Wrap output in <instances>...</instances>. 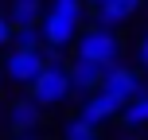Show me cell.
<instances>
[{
    "instance_id": "6da1fadb",
    "label": "cell",
    "mask_w": 148,
    "mask_h": 140,
    "mask_svg": "<svg viewBox=\"0 0 148 140\" xmlns=\"http://www.w3.org/2000/svg\"><path fill=\"white\" fill-rule=\"evenodd\" d=\"M82 16H86V0H47V12H43V47L55 55H62L70 43H78L82 27Z\"/></svg>"
},
{
    "instance_id": "7a4b0ae2",
    "label": "cell",
    "mask_w": 148,
    "mask_h": 140,
    "mask_svg": "<svg viewBox=\"0 0 148 140\" xmlns=\"http://www.w3.org/2000/svg\"><path fill=\"white\" fill-rule=\"evenodd\" d=\"M121 55H125V39H121L113 27H101V23L86 27L78 35V43H74V59L97 62V66H105V70L121 66Z\"/></svg>"
},
{
    "instance_id": "3957f363",
    "label": "cell",
    "mask_w": 148,
    "mask_h": 140,
    "mask_svg": "<svg viewBox=\"0 0 148 140\" xmlns=\"http://www.w3.org/2000/svg\"><path fill=\"white\" fill-rule=\"evenodd\" d=\"M27 97L35 105H47V109H55V105H62L66 97H74V82H70V62H62L59 55H55L51 62H47V70L35 78V86L27 89Z\"/></svg>"
},
{
    "instance_id": "277c9868",
    "label": "cell",
    "mask_w": 148,
    "mask_h": 140,
    "mask_svg": "<svg viewBox=\"0 0 148 140\" xmlns=\"http://www.w3.org/2000/svg\"><path fill=\"white\" fill-rule=\"evenodd\" d=\"M47 55L43 51H20V47H12V55L4 59V74H8V82H16V86H35V78L47 70Z\"/></svg>"
},
{
    "instance_id": "5b68a950",
    "label": "cell",
    "mask_w": 148,
    "mask_h": 140,
    "mask_svg": "<svg viewBox=\"0 0 148 140\" xmlns=\"http://www.w3.org/2000/svg\"><path fill=\"white\" fill-rule=\"evenodd\" d=\"M43 105H35L31 97H12L4 105V125L12 128V136H31L39 125H43Z\"/></svg>"
},
{
    "instance_id": "8992f818",
    "label": "cell",
    "mask_w": 148,
    "mask_h": 140,
    "mask_svg": "<svg viewBox=\"0 0 148 140\" xmlns=\"http://www.w3.org/2000/svg\"><path fill=\"white\" fill-rule=\"evenodd\" d=\"M101 89L105 94H113L121 105L125 101H133V97H140L144 94V82H140V66H109L105 70V82H101Z\"/></svg>"
},
{
    "instance_id": "52a82bcc",
    "label": "cell",
    "mask_w": 148,
    "mask_h": 140,
    "mask_svg": "<svg viewBox=\"0 0 148 140\" xmlns=\"http://www.w3.org/2000/svg\"><path fill=\"white\" fill-rule=\"evenodd\" d=\"M121 109H125V105H121V101H117L113 94H105V89H97V94H90L86 101H82L78 117H86L90 125H97V128H101L105 121H117V117H121Z\"/></svg>"
},
{
    "instance_id": "ba28073f",
    "label": "cell",
    "mask_w": 148,
    "mask_h": 140,
    "mask_svg": "<svg viewBox=\"0 0 148 140\" xmlns=\"http://www.w3.org/2000/svg\"><path fill=\"white\" fill-rule=\"evenodd\" d=\"M140 8H144V0H101V4L94 8V20L101 23V27H113V31H117L121 23H129Z\"/></svg>"
},
{
    "instance_id": "9c48e42d",
    "label": "cell",
    "mask_w": 148,
    "mask_h": 140,
    "mask_svg": "<svg viewBox=\"0 0 148 140\" xmlns=\"http://www.w3.org/2000/svg\"><path fill=\"white\" fill-rule=\"evenodd\" d=\"M70 82H74V94L86 101L90 94H97L105 82V66H97V62H86V59H74L70 62Z\"/></svg>"
},
{
    "instance_id": "30bf717a",
    "label": "cell",
    "mask_w": 148,
    "mask_h": 140,
    "mask_svg": "<svg viewBox=\"0 0 148 140\" xmlns=\"http://www.w3.org/2000/svg\"><path fill=\"white\" fill-rule=\"evenodd\" d=\"M47 12V0H12L8 4V20L16 27H39Z\"/></svg>"
},
{
    "instance_id": "8fae6325",
    "label": "cell",
    "mask_w": 148,
    "mask_h": 140,
    "mask_svg": "<svg viewBox=\"0 0 148 140\" xmlns=\"http://www.w3.org/2000/svg\"><path fill=\"white\" fill-rule=\"evenodd\" d=\"M121 125L129 128V132H140V128H148V89L140 97H133V101H125V109H121Z\"/></svg>"
},
{
    "instance_id": "7c38bea8",
    "label": "cell",
    "mask_w": 148,
    "mask_h": 140,
    "mask_svg": "<svg viewBox=\"0 0 148 140\" xmlns=\"http://www.w3.org/2000/svg\"><path fill=\"white\" fill-rule=\"evenodd\" d=\"M97 125H90L86 117H70L66 125H62V140H97Z\"/></svg>"
},
{
    "instance_id": "4fadbf2b",
    "label": "cell",
    "mask_w": 148,
    "mask_h": 140,
    "mask_svg": "<svg viewBox=\"0 0 148 140\" xmlns=\"http://www.w3.org/2000/svg\"><path fill=\"white\" fill-rule=\"evenodd\" d=\"M133 55H136V66L148 70V27L136 35V43H133Z\"/></svg>"
},
{
    "instance_id": "5bb4252c",
    "label": "cell",
    "mask_w": 148,
    "mask_h": 140,
    "mask_svg": "<svg viewBox=\"0 0 148 140\" xmlns=\"http://www.w3.org/2000/svg\"><path fill=\"white\" fill-rule=\"evenodd\" d=\"M16 43V23L8 20V12H0V51Z\"/></svg>"
},
{
    "instance_id": "9a60e30c",
    "label": "cell",
    "mask_w": 148,
    "mask_h": 140,
    "mask_svg": "<svg viewBox=\"0 0 148 140\" xmlns=\"http://www.w3.org/2000/svg\"><path fill=\"white\" fill-rule=\"evenodd\" d=\"M4 82H8V74H4V66H0V89H4Z\"/></svg>"
},
{
    "instance_id": "2e32d148",
    "label": "cell",
    "mask_w": 148,
    "mask_h": 140,
    "mask_svg": "<svg viewBox=\"0 0 148 140\" xmlns=\"http://www.w3.org/2000/svg\"><path fill=\"white\" fill-rule=\"evenodd\" d=\"M117 140H140V136H136V132H129V136H117Z\"/></svg>"
},
{
    "instance_id": "e0dca14e",
    "label": "cell",
    "mask_w": 148,
    "mask_h": 140,
    "mask_svg": "<svg viewBox=\"0 0 148 140\" xmlns=\"http://www.w3.org/2000/svg\"><path fill=\"white\" fill-rule=\"evenodd\" d=\"M12 140H39V136H35V132H31V136H12Z\"/></svg>"
},
{
    "instance_id": "ac0fdd59",
    "label": "cell",
    "mask_w": 148,
    "mask_h": 140,
    "mask_svg": "<svg viewBox=\"0 0 148 140\" xmlns=\"http://www.w3.org/2000/svg\"><path fill=\"white\" fill-rule=\"evenodd\" d=\"M86 4H94V8H97V4H101V0H86Z\"/></svg>"
}]
</instances>
